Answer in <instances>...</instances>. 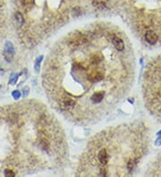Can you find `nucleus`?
I'll return each mask as SVG.
<instances>
[{"mask_svg":"<svg viewBox=\"0 0 161 177\" xmlns=\"http://www.w3.org/2000/svg\"><path fill=\"white\" fill-rule=\"evenodd\" d=\"M145 39H146V41H147L148 43L151 44V45L157 43V42H158V40H159L158 35H157L154 31H150V30L146 32V34H145Z\"/></svg>","mask_w":161,"mask_h":177,"instance_id":"obj_1","label":"nucleus"},{"mask_svg":"<svg viewBox=\"0 0 161 177\" xmlns=\"http://www.w3.org/2000/svg\"><path fill=\"white\" fill-rule=\"evenodd\" d=\"M88 80L90 81H91V82H98V81H101L102 80V78H103V75H102V74L100 73V72H99V71H93V72H91V73H90L89 74H88Z\"/></svg>","mask_w":161,"mask_h":177,"instance_id":"obj_2","label":"nucleus"},{"mask_svg":"<svg viewBox=\"0 0 161 177\" xmlns=\"http://www.w3.org/2000/svg\"><path fill=\"white\" fill-rule=\"evenodd\" d=\"M108 154L106 150H100L99 153V156H98V158H99V161L101 165H106L108 162Z\"/></svg>","mask_w":161,"mask_h":177,"instance_id":"obj_3","label":"nucleus"},{"mask_svg":"<svg viewBox=\"0 0 161 177\" xmlns=\"http://www.w3.org/2000/svg\"><path fill=\"white\" fill-rule=\"evenodd\" d=\"M113 45L115 46V48L118 51H123L124 49H125L124 41L121 39L117 38V37H115V38L113 39Z\"/></svg>","mask_w":161,"mask_h":177,"instance_id":"obj_4","label":"nucleus"},{"mask_svg":"<svg viewBox=\"0 0 161 177\" xmlns=\"http://www.w3.org/2000/svg\"><path fill=\"white\" fill-rule=\"evenodd\" d=\"M61 106H63L64 109L70 110V109H72L74 106V102L72 100H70V99H66L65 100L62 101V105Z\"/></svg>","mask_w":161,"mask_h":177,"instance_id":"obj_5","label":"nucleus"},{"mask_svg":"<svg viewBox=\"0 0 161 177\" xmlns=\"http://www.w3.org/2000/svg\"><path fill=\"white\" fill-rule=\"evenodd\" d=\"M103 97H104V92H97L93 94V96L91 97V100L94 103H99L102 101Z\"/></svg>","mask_w":161,"mask_h":177,"instance_id":"obj_6","label":"nucleus"},{"mask_svg":"<svg viewBox=\"0 0 161 177\" xmlns=\"http://www.w3.org/2000/svg\"><path fill=\"white\" fill-rule=\"evenodd\" d=\"M39 146H40V148H42L43 150H48V149L49 148V142L47 140L42 139V140L39 141Z\"/></svg>","mask_w":161,"mask_h":177,"instance_id":"obj_7","label":"nucleus"},{"mask_svg":"<svg viewBox=\"0 0 161 177\" xmlns=\"http://www.w3.org/2000/svg\"><path fill=\"white\" fill-rule=\"evenodd\" d=\"M14 55V54H13V53H11V52H8V51L6 50H5V52H4V56H5V60H6L7 62H11V61L13 60Z\"/></svg>","mask_w":161,"mask_h":177,"instance_id":"obj_8","label":"nucleus"},{"mask_svg":"<svg viewBox=\"0 0 161 177\" xmlns=\"http://www.w3.org/2000/svg\"><path fill=\"white\" fill-rule=\"evenodd\" d=\"M15 19H16V21L20 24V25H23V24H24V16L22 15L21 13H19V12H16V13H15Z\"/></svg>","mask_w":161,"mask_h":177,"instance_id":"obj_9","label":"nucleus"},{"mask_svg":"<svg viewBox=\"0 0 161 177\" xmlns=\"http://www.w3.org/2000/svg\"><path fill=\"white\" fill-rule=\"evenodd\" d=\"M90 61L92 62V64L98 65V64H99V63L101 62V56H99V55H94L91 56Z\"/></svg>","mask_w":161,"mask_h":177,"instance_id":"obj_10","label":"nucleus"},{"mask_svg":"<svg viewBox=\"0 0 161 177\" xmlns=\"http://www.w3.org/2000/svg\"><path fill=\"white\" fill-rule=\"evenodd\" d=\"M94 6H96L97 8H99V9H103L106 7V5L104 2L100 1V0H96L94 2Z\"/></svg>","mask_w":161,"mask_h":177,"instance_id":"obj_11","label":"nucleus"},{"mask_svg":"<svg viewBox=\"0 0 161 177\" xmlns=\"http://www.w3.org/2000/svg\"><path fill=\"white\" fill-rule=\"evenodd\" d=\"M5 50L14 54V46H13V44L11 42H6L5 43Z\"/></svg>","mask_w":161,"mask_h":177,"instance_id":"obj_12","label":"nucleus"},{"mask_svg":"<svg viewBox=\"0 0 161 177\" xmlns=\"http://www.w3.org/2000/svg\"><path fill=\"white\" fill-rule=\"evenodd\" d=\"M42 59H43V56L42 55L39 56V58H37L36 64H35V71L36 72H39V65H40V62L42 61Z\"/></svg>","mask_w":161,"mask_h":177,"instance_id":"obj_13","label":"nucleus"},{"mask_svg":"<svg viewBox=\"0 0 161 177\" xmlns=\"http://www.w3.org/2000/svg\"><path fill=\"white\" fill-rule=\"evenodd\" d=\"M17 78H18V74H12L11 77H10V80H9V83L11 84H14L17 81Z\"/></svg>","mask_w":161,"mask_h":177,"instance_id":"obj_14","label":"nucleus"},{"mask_svg":"<svg viewBox=\"0 0 161 177\" xmlns=\"http://www.w3.org/2000/svg\"><path fill=\"white\" fill-rule=\"evenodd\" d=\"M5 176H14L15 174L14 171H12L11 169H5Z\"/></svg>","mask_w":161,"mask_h":177,"instance_id":"obj_15","label":"nucleus"},{"mask_svg":"<svg viewBox=\"0 0 161 177\" xmlns=\"http://www.w3.org/2000/svg\"><path fill=\"white\" fill-rule=\"evenodd\" d=\"M12 96H13V98H14V100H18V99L21 97V92H20L19 90H14V91H13Z\"/></svg>","mask_w":161,"mask_h":177,"instance_id":"obj_16","label":"nucleus"},{"mask_svg":"<svg viewBox=\"0 0 161 177\" xmlns=\"http://www.w3.org/2000/svg\"><path fill=\"white\" fill-rule=\"evenodd\" d=\"M23 5H30L34 2V0H20Z\"/></svg>","mask_w":161,"mask_h":177,"instance_id":"obj_17","label":"nucleus"},{"mask_svg":"<svg viewBox=\"0 0 161 177\" xmlns=\"http://www.w3.org/2000/svg\"><path fill=\"white\" fill-rule=\"evenodd\" d=\"M30 89H29V87H24V91H23V95H24V98H26L27 96L29 95V92H30V90H29Z\"/></svg>","mask_w":161,"mask_h":177,"instance_id":"obj_18","label":"nucleus"},{"mask_svg":"<svg viewBox=\"0 0 161 177\" xmlns=\"http://www.w3.org/2000/svg\"><path fill=\"white\" fill-rule=\"evenodd\" d=\"M134 162L133 161V160H130L129 161V163H128V169H132L133 167H134Z\"/></svg>","mask_w":161,"mask_h":177,"instance_id":"obj_19","label":"nucleus"},{"mask_svg":"<svg viewBox=\"0 0 161 177\" xmlns=\"http://www.w3.org/2000/svg\"><path fill=\"white\" fill-rule=\"evenodd\" d=\"M159 138L157 140V142H156V144L159 146V145H161V131L159 132Z\"/></svg>","mask_w":161,"mask_h":177,"instance_id":"obj_20","label":"nucleus"},{"mask_svg":"<svg viewBox=\"0 0 161 177\" xmlns=\"http://www.w3.org/2000/svg\"><path fill=\"white\" fill-rule=\"evenodd\" d=\"M2 74H4V71L0 68V75H2Z\"/></svg>","mask_w":161,"mask_h":177,"instance_id":"obj_21","label":"nucleus"}]
</instances>
